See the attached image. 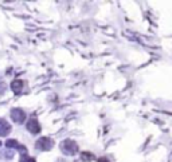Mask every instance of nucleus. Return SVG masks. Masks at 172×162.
I'll return each mask as SVG.
<instances>
[{
    "label": "nucleus",
    "instance_id": "7ed1b4c3",
    "mask_svg": "<svg viewBox=\"0 0 172 162\" xmlns=\"http://www.w3.org/2000/svg\"><path fill=\"white\" fill-rule=\"evenodd\" d=\"M11 118L14 119V122L16 123H23L26 119V114L23 110L20 109H12L11 110Z\"/></svg>",
    "mask_w": 172,
    "mask_h": 162
},
{
    "label": "nucleus",
    "instance_id": "20e7f679",
    "mask_svg": "<svg viewBox=\"0 0 172 162\" xmlns=\"http://www.w3.org/2000/svg\"><path fill=\"white\" fill-rule=\"evenodd\" d=\"M27 130L31 133V134H38L39 131H41V125H39V122L36 119H30L27 122Z\"/></svg>",
    "mask_w": 172,
    "mask_h": 162
},
{
    "label": "nucleus",
    "instance_id": "39448f33",
    "mask_svg": "<svg viewBox=\"0 0 172 162\" xmlns=\"http://www.w3.org/2000/svg\"><path fill=\"white\" fill-rule=\"evenodd\" d=\"M11 133V125L4 119H0V137H6Z\"/></svg>",
    "mask_w": 172,
    "mask_h": 162
},
{
    "label": "nucleus",
    "instance_id": "0eeeda50",
    "mask_svg": "<svg viewBox=\"0 0 172 162\" xmlns=\"http://www.w3.org/2000/svg\"><path fill=\"white\" fill-rule=\"evenodd\" d=\"M11 88H12V91H15V93H19V91H22V88H23V80L15 79L12 83H11Z\"/></svg>",
    "mask_w": 172,
    "mask_h": 162
},
{
    "label": "nucleus",
    "instance_id": "6e6552de",
    "mask_svg": "<svg viewBox=\"0 0 172 162\" xmlns=\"http://www.w3.org/2000/svg\"><path fill=\"white\" fill-rule=\"evenodd\" d=\"M94 158H96V156L90 152H82L81 153V160L83 162H90V161H93Z\"/></svg>",
    "mask_w": 172,
    "mask_h": 162
},
{
    "label": "nucleus",
    "instance_id": "1a4fd4ad",
    "mask_svg": "<svg viewBox=\"0 0 172 162\" xmlns=\"http://www.w3.org/2000/svg\"><path fill=\"white\" fill-rule=\"evenodd\" d=\"M20 162H36L34 158H30L27 156V154H22V157H20Z\"/></svg>",
    "mask_w": 172,
    "mask_h": 162
},
{
    "label": "nucleus",
    "instance_id": "9d476101",
    "mask_svg": "<svg viewBox=\"0 0 172 162\" xmlns=\"http://www.w3.org/2000/svg\"><path fill=\"white\" fill-rule=\"evenodd\" d=\"M97 162H110L108 160V158H105V157H102V158H98L97 160Z\"/></svg>",
    "mask_w": 172,
    "mask_h": 162
},
{
    "label": "nucleus",
    "instance_id": "423d86ee",
    "mask_svg": "<svg viewBox=\"0 0 172 162\" xmlns=\"http://www.w3.org/2000/svg\"><path fill=\"white\" fill-rule=\"evenodd\" d=\"M6 146L7 147H15V149H19L22 154H27V149H26L24 146L19 145V142L16 141V139H8V141H6Z\"/></svg>",
    "mask_w": 172,
    "mask_h": 162
},
{
    "label": "nucleus",
    "instance_id": "f257e3e1",
    "mask_svg": "<svg viewBox=\"0 0 172 162\" xmlns=\"http://www.w3.org/2000/svg\"><path fill=\"white\" fill-rule=\"evenodd\" d=\"M36 149H39V150H50V149H53V146H54V141L51 138L49 137H42V138H39L38 141H36Z\"/></svg>",
    "mask_w": 172,
    "mask_h": 162
},
{
    "label": "nucleus",
    "instance_id": "9b49d317",
    "mask_svg": "<svg viewBox=\"0 0 172 162\" xmlns=\"http://www.w3.org/2000/svg\"><path fill=\"white\" fill-rule=\"evenodd\" d=\"M0 146H2V142H0Z\"/></svg>",
    "mask_w": 172,
    "mask_h": 162
},
{
    "label": "nucleus",
    "instance_id": "f03ea898",
    "mask_svg": "<svg viewBox=\"0 0 172 162\" xmlns=\"http://www.w3.org/2000/svg\"><path fill=\"white\" fill-rule=\"evenodd\" d=\"M62 149H63L65 153L70 154V156H74V154L78 152V145H77L74 141H71V139H66V141L62 143Z\"/></svg>",
    "mask_w": 172,
    "mask_h": 162
}]
</instances>
